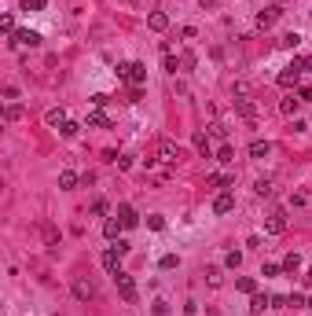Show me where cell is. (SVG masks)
<instances>
[{"mask_svg": "<svg viewBox=\"0 0 312 316\" xmlns=\"http://www.w3.org/2000/svg\"><path fill=\"white\" fill-rule=\"evenodd\" d=\"M118 81H125V85H144L147 67L144 63H118Z\"/></svg>", "mask_w": 312, "mask_h": 316, "instance_id": "cell-1", "label": "cell"}, {"mask_svg": "<svg viewBox=\"0 0 312 316\" xmlns=\"http://www.w3.org/2000/svg\"><path fill=\"white\" fill-rule=\"evenodd\" d=\"M176 158H180V147H176V140H169V136H162V140H158V162L173 165Z\"/></svg>", "mask_w": 312, "mask_h": 316, "instance_id": "cell-2", "label": "cell"}, {"mask_svg": "<svg viewBox=\"0 0 312 316\" xmlns=\"http://www.w3.org/2000/svg\"><path fill=\"white\" fill-rule=\"evenodd\" d=\"M114 283H118V294H121V298H125L129 305L140 298V294H136V283H132V276H129V272H118V276H114Z\"/></svg>", "mask_w": 312, "mask_h": 316, "instance_id": "cell-3", "label": "cell"}, {"mask_svg": "<svg viewBox=\"0 0 312 316\" xmlns=\"http://www.w3.org/2000/svg\"><path fill=\"white\" fill-rule=\"evenodd\" d=\"M70 291H74V298H78V302H92V298H96V283L84 280V276H78V280H74Z\"/></svg>", "mask_w": 312, "mask_h": 316, "instance_id": "cell-4", "label": "cell"}, {"mask_svg": "<svg viewBox=\"0 0 312 316\" xmlns=\"http://www.w3.org/2000/svg\"><path fill=\"white\" fill-rule=\"evenodd\" d=\"M11 44H15V48H18V44H22V48H37V44H41V33H37V30H15Z\"/></svg>", "mask_w": 312, "mask_h": 316, "instance_id": "cell-5", "label": "cell"}, {"mask_svg": "<svg viewBox=\"0 0 312 316\" xmlns=\"http://www.w3.org/2000/svg\"><path fill=\"white\" fill-rule=\"evenodd\" d=\"M232 210H235V195L232 191H221L213 199V213H217V217H224V213H232Z\"/></svg>", "mask_w": 312, "mask_h": 316, "instance_id": "cell-6", "label": "cell"}, {"mask_svg": "<svg viewBox=\"0 0 312 316\" xmlns=\"http://www.w3.org/2000/svg\"><path fill=\"white\" fill-rule=\"evenodd\" d=\"M279 15H283V7H264V11H257V26L261 30H272L279 22Z\"/></svg>", "mask_w": 312, "mask_h": 316, "instance_id": "cell-7", "label": "cell"}, {"mask_svg": "<svg viewBox=\"0 0 312 316\" xmlns=\"http://www.w3.org/2000/svg\"><path fill=\"white\" fill-rule=\"evenodd\" d=\"M276 81H279L283 88H294L298 81H301V70L294 67V63H290V67H283V70H279V78H276Z\"/></svg>", "mask_w": 312, "mask_h": 316, "instance_id": "cell-8", "label": "cell"}, {"mask_svg": "<svg viewBox=\"0 0 312 316\" xmlns=\"http://www.w3.org/2000/svg\"><path fill=\"white\" fill-rule=\"evenodd\" d=\"M121 232H125V225H121V217H107L103 221V236L114 243V239H121Z\"/></svg>", "mask_w": 312, "mask_h": 316, "instance_id": "cell-9", "label": "cell"}, {"mask_svg": "<svg viewBox=\"0 0 312 316\" xmlns=\"http://www.w3.org/2000/svg\"><path fill=\"white\" fill-rule=\"evenodd\" d=\"M88 125H92V129H110L114 122H110V114H107L103 107H96V110H88Z\"/></svg>", "mask_w": 312, "mask_h": 316, "instance_id": "cell-10", "label": "cell"}, {"mask_svg": "<svg viewBox=\"0 0 312 316\" xmlns=\"http://www.w3.org/2000/svg\"><path fill=\"white\" fill-rule=\"evenodd\" d=\"M235 114L239 118H246V122H253V118H257V107H253V99H235Z\"/></svg>", "mask_w": 312, "mask_h": 316, "instance_id": "cell-11", "label": "cell"}, {"mask_svg": "<svg viewBox=\"0 0 312 316\" xmlns=\"http://www.w3.org/2000/svg\"><path fill=\"white\" fill-rule=\"evenodd\" d=\"M264 232H268V236H283V232H287V217H283V213H272V217L264 221Z\"/></svg>", "mask_w": 312, "mask_h": 316, "instance_id": "cell-12", "label": "cell"}, {"mask_svg": "<svg viewBox=\"0 0 312 316\" xmlns=\"http://www.w3.org/2000/svg\"><path fill=\"white\" fill-rule=\"evenodd\" d=\"M118 217H121V225H125V228H136L140 225V213L132 210L129 202H121V206H118Z\"/></svg>", "mask_w": 312, "mask_h": 316, "instance_id": "cell-13", "label": "cell"}, {"mask_svg": "<svg viewBox=\"0 0 312 316\" xmlns=\"http://www.w3.org/2000/svg\"><path fill=\"white\" fill-rule=\"evenodd\" d=\"M103 268H107L110 276H118V272H121V254H118L114 246H110L107 254H103Z\"/></svg>", "mask_w": 312, "mask_h": 316, "instance_id": "cell-14", "label": "cell"}, {"mask_svg": "<svg viewBox=\"0 0 312 316\" xmlns=\"http://www.w3.org/2000/svg\"><path fill=\"white\" fill-rule=\"evenodd\" d=\"M147 26H151L155 33H162V30H169V15H165V11H151V15H147Z\"/></svg>", "mask_w": 312, "mask_h": 316, "instance_id": "cell-15", "label": "cell"}, {"mask_svg": "<svg viewBox=\"0 0 312 316\" xmlns=\"http://www.w3.org/2000/svg\"><path fill=\"white\" fill-rule=\"evenodd\" d=\"M191 144H195V151H198V155L213 158V147H210V136H206V133H195V136H191Z\"/></svg>", "mask_w": 312, "mask_h": 316, "instance_id": "cell-16", "label": "cell"}, {"mask_svg": "<svg viewBox=\"0 0 312 316\" xmlns=\"http://www.w3.org/2000/svg\"><path fill=\"white\" fill-rule=\"evenodd\" d=\"M78 180H81V176L74 173V169H63V173H59V188H63V191H74V188H78Z\"/></svg>", "mask_w": 312, "mask_h": 316, "instance_id": "cell-17", "label": "cell"}, {"mask_svg": "<svg viewBox=\"0 0 312 316\" xmlns=\"http://www.w3.org/2000/svg\"><path fill=\"white\" fill-rule=\"evenodd\" d=\"M272 305V294H253L250 298V313H264Z\"/></svg>", "mask_w": 312, "mask_h": 316, "instance_id": "cell-18", "label": "cell"}, {"mask_svg": "<svg viewBox=\"0 0 312 316\" xmlns=\"http://www.w3.org/2000/svg\"><path fill=\"white\" fill-rule=\"evenodd\" d=\"M210 188H235V176H228V173H213V176H210Z\"/></svg>", "mask_w": 312, "mask_h": 316, "instance_id": "cell-19", "label": "cell"}, {"mask_svg": "<svg viewBox=\"0 0 312 316\" xmlns=\"http://www.w3.org/2000/svg\"><path fill=\"white\" fill-rule=\"evenodd\" d=\"M250 155H253V158H268V155H272L268 140H253V144H250Z\"/></svg>", "mask_w": 312, "mask_h": 316, "instance_id": "cell-20", "label": "cell"}, {"mask_svg": "<svg viewBox=\"0 0 312 316\" xmlns=\"http://www.w3.org/2000/svg\"><path fill=\"white\" fill-rule=\"evenodd\" d=\"M301 268V254H294V250H290L287 257H283V272H298Z\"/></svg>", "mask_w": 312, "mask_h": 316, "instance_id": "cell-21", "label": "cell"}, {"mask_svg": "<svg viewBox=\"0 0 312 316\" xmlns=\"http://www.w3.org/2000/svg\"><path fill=\"white\" fill-rule=\"evenodd\" d=\"M298 107H301L298 92H294V96H287V99H283V103H279V110H283V114H298Z\"/></svg>", "mask_w": 312, "mask_h": 316, "instance_id": "cell-22", "label": "cell"}, {"mask_svg": "<svg viewBox=\"0 0 312 316\" xmlns=\"http://www.w3.org/2000/svg\"><path fill=\"white\" fill-rule=\"evenodd\" d=\"M78 133H81V125H78V122H63V125H59V136H63V140H74Z\"/></svg>", "mask_w": 312, "mask_h": 316, "instance_id": "cell-23", "label": "cell"}, {"mask_svg": "<svg viewBox=\"0 0 312 316\" xmlns=\"http://www.w3.org/2000/svg\"><path fill=\"white\" fill-rule=\"evenodd\" d=\"M206 283H210V287H221L224 283V276H221V268H217V265L206 268Z\"/></svg>", "mask_w": 312, "mask_h": 316, "instance_id": "cell-24", "label": "cell"}, {"mask_svg": "<svg viewBox=\"0 0 312 316\" xmlns=\"http://www.w3.org/2000/svg\"><path fill=\"white\" fill-rule=\"evenodd\" d=\"M217 162H224V165L235 162V147H232V144H221V151H217Z\"/></svg>", "mask_w": 312, "mask_h": 316, "instance_id": "cell-25", "label": "cell"}, {"mask_svg": "<svg viewBox=\"0 0 312 316\" xmlns=\"http://www.w3.org/2000/svg\"><path fill=\"white\" fill-rule=\"evenodd\" d=\"M235 287H239L242 294H250V298H253V294H257V283H253L250 276H242V280H235Z\"/></svg>", "mask_w": 312, "mask_h": 316, "instance_id": "cell-26", "label": "cell"}, {"mask_svg": "<svg viewBox=\"0 0 312 316\" xmlns=\"http://www.w3.org/2000/svg\"><path fill=\"white\" fill-rule=\"evenodd\" d=\"M18 118H22V107H18V103H7L4 107V122H18Z\"/></svg>", "mask_w": 312, "mask_h": 316, "instance_id": "cell-27", "label": "cell"}, {"mask_svg": "<svg viewBox=\"0 0 312 316\" xmlns=\"http://www.w3.org/2000/svg\"><path fill=\"white\" fill-rule=\"evenodd\" d=\"M162 67H165L169 74H176V67H180V63H176V55H173V52H162Z\"/></svg>", "mask_w": 312, "mask_h": 316, "instance_id": "cell-28", "label": "cell"}, {"mask_svg": "<svg viewBox=\"0 0 312 316\" xmlns=\"http://www.w3.org/2000/svg\"><path fill=\"white\" fill-rule=\"evenodd\" d=\"M224 265H228V268H239L242 265V254H239V250H228V254H224Z\"/></svg>", "mask_w": 312, "mask_h": 316, "instance_id": "cell-29", "label": "cell"}, {"mask_svg": "<svg viewBox=\"0 0 312 316\" xmlns=\"http://www.w3.org/2000/svg\"><path fill=\"white\" fill-rule=\"evenodd\" d=\"M0 30H4L7 37H15V18L11 15H0Z\"/></svg>", "mask_w": 312, "mask_h": 316, "instance_id": "cell-30", "label": "cell"}, {"mask_svg": "<svg viewBox=\"0 0 312 316\" xmlns=\"http://www.w3.org/2000/svg\"><path fill=\"white\" fill-rule=\"evenodd\" d=\"M294 67L305 74V70H312V55H294Z\"/></svg>", "mask_w": 312, "mask_h": 316, "instance_id": "cell-31", "label": "cell"}, {"mask_svg": "<svg viewBox=\"0 0 312 316\" xmlns=\"http://www.w3.org/2000/svg\"><path fill=\"white\" fill-rule=\"evenodd\" d=\"M63 122H66V114H63L59 107H52L48 110V125H63Z\"/></svg>", "mask_w": 312, "mask_h": 316, "instance_id": "cell-32", "label": "cell"}, {"mask_svg": "<svg viewBox=\"0 0 312 316\" xmlns=\"http://www.w3.org/2000/svg\"><path fill=\"white\" fill-rule=\"evenodd\" d=\"M287 305L290 309H305V294H287Z\"/></svg>", "mask_w": 312, "mask_h": 316, "instance_id": "cell-33", "label": "cell"}, {"mask_svg": "<svg viewBox=\"0 0 312 316\" xmlns=\"http://www.w3.org/2000/svg\"><path fill=\"white\" fill-rule=\"evenodd\" d=\"M206 133H210V136H217V140H224V136H228V129H224L221 122H213L210 129H206Z\"/></svg>", "mask_w": 312, "mask_h": 316, "instance_id": "cell-34", "label": "cell"}, {"mask_svg": "<svg viewBox=\"0 0 312 316\" xmlns=\"http://www.w3.org/2000/svg\"><path fill=\"white\" fill-rule=\"evenodd\" d=\"M147 228L162 232V228H165V217H158V213H151V217H147Z\"/></svg>", "mask_w": 312, "mask_h": 316, "instance_id": "cell-35", "label": "cell"}, {"mask_svg": "<svg viewBox=\"0 0 312 316\" xmlns=\"http://www.w3.org/2000/svg\"><path fill=\"white\" fill-rule=\"evenodd\" d=\"M48 0H22V11H41Z\"/></svg>", "mask_w": 312, "mask_h": 316, "instance_id": "cell-36", "label": "cell"}, {"mask_svg": "<svg viewBox=\"0 0 312 316\" xmlns=\"http://www.w3.org/2000/svg\"><path fill=\"white\" fill-rule=\"evenodd\" d=\"M298 41H301L298 33H283V41H279V44H283V48H298Z\"/></svg>", "mask_w": 312, "mask_h": 316, "instance_id": "cell-37", "label": "cell"}, {"mask_svg": "<svg viewBox=\"0 0 312 316\" xmlns=\"http://www.w3.org/2000/svg\"><path fill=\"white\" fill-rule=\"evenodd\" d=\"M107 202H103V199H96V202H92V213H96V217H107Z\"/></svg>", "mask_w": 312, "mask_h": 316, "instance_id": "cell-38", "label": "cell"}, {"mask_svg": "<svg viewBox=\"0 0 312 316\" xmlns=\"http://www.w3.org/2000/svg\"><path fill=\"white\" fill-rule=\"evenodd\" d=\"M151 313H155V316H169V302H162V298H158V302H155V309H151Z\"/></svg>", "mask_w": 312, "mask_h": 316, "instance_id": "cell-39", "label": "cell"}, {"mask_svg": "<svg viewBox=\"0 0 312 316\" xmlns=\"http://www.w3.org/2000/svg\"><path fill=\"white\" fill-rule=\"evenodd\" d=\"M158 268H176V254H165L162 261H158Z\"/></svg>", "mask_w": 312, "mask_h": 316, "instance_id": "cell-40", "label": "cell"}, {"mask_svg": "<svg viewBox=\"0 0 312 316\" xmlns=\"http://www.w3.org/2000/svg\"><path fill=\"white\" fill-rule=\"evenodd\" d=\"M232 92H235V96L242 99V96H246V92H250V85H246V81H235V88H232Z\"/></svg>", "mask_w": 312, "mask_h": 316, "instance_id": "cell-41", "label": "cell"}, {"mask_svg": "<svg viewBox=\"0 0 312 316\" xmlns=\"http://www.w3.org/2000/svg\"><path fill=\"white\" fill-rule=\"evenodd\" d=\"M110 103V96H103V92H96V96H92V107H107Z\"/></svg>", "mask_w": 312, "mask_h": 316, "instance_id": "cell-42", "label": "cell"}, {"mask_svg": "<svg viewBox=\"0 0 312 316\" xmlns=\"http://www.w3.org/2000/svg\"><path fill=\"white\" fill-rule=\"evenodd\" d=\"M279 272H283V265H264L261 268V276H279Z\"/></svg>", "mask_w": 312, "mask_h": 316, "instance_id": "cell-43", "label": "cell"}, {"mask_svg": "<svg viewBox=\"0 0 312 316\" xmlns=\"http://www.w3.org/2000/svg\"><path fill=\"white\" fill-rule=\"evenodd\" d=\"M257 195H272V180H257Z\"/></svg>", "mask_w": 312, "mask_h": 316, "instance_id": "cell-44", "label": "cell"}, {"mask_svg": "<svg viewBox=\"0 0 312 316\" xmlns=\"http://www.w3.org/2000/svg\"><path fill=\"white\" fill-rule=\"evenodd\" d=\"M114 250H118L121 257H125V254H129V243H125V239H114Z\"/></svg>", "mask_w": 312, "mask_h": 316, "instance_id": "cell-45", "label": "cell"}, {"mask_svg": "<svg viewBox=\"0 0 312 316\" xmlns=\"http://www.w3.org/2000/svg\"><path fill=\"white\" fill-rule=\"evenodd\" d=\"M298 99L301 103H312V88H298Z\"/></svg>", "mask_w": 312, "mask_h": 316, "instance_id": "cell-46", "label": "cell"}, {"mask_svg": "<svg viewBox=\"0 0 312 316\" xmlns=\"http://www.w3.org/2000/svg\"><path fill=\"white\" fill-rule=\"evenodd\" d=\"M198 4H202V7H213V4H217V0H198Z\"/></svg>", "mask_w": 312, "mask_h": 316, "instance_id": "cell-47", "label": "cell"}, {"mask_svg": "<svg viewBox=\"0 0 312 316\" xmlns=\"http://www.w3.org/2000/svg\"><path fill=\"white\" fill-rule=\"evenodd\" d=\"M309 280H312V265H309Z\"/></svg>", "mask_w": 312, "mask_h": 316, "instance_id": "cell-48", "label": "cell"}, {"mask_svg": "<svg viewBox=\"0 0 312 316\" xmlns=\"http://www.w3.org/2000/svg\"><path fill=\"white\" fill-rule=\"evenodd\" d=\"M309 305H312V298H309Z\"/></svg>", "mask_w": 312, "mask_h": 316, "instance_id": "cell-49", "label": "cell"}]
</instances>
